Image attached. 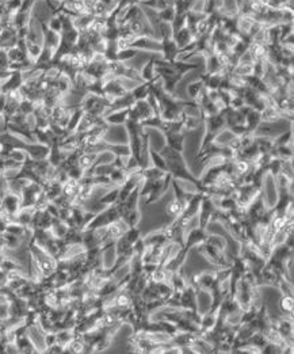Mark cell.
<instances>
[{
	"mask_svg": "<svg viewBox=\"0 0 294 354\" xmlns=\"http://www.w3.org/2000/svg\"><path fill=\"white\" fill-rule=\"evenodd\" d=\"M175 15H177V12H175L173 6H168V7L163 8V10L155 11V18L158 22L171 23L173 21V18H175Z\"/></svg>",
	"mask_w": 294,
	"mask_h": 354,
	"instance_id": "cell-24",
	"label": "cell"
},
{
	"mask_svg": "<svg viewBox=\"0 0 294 354\" xmlns=\"http://www.w3.org/2000/svg\"><path fill=\"white\" fill-rule=\"evenodd\" d=\"M183 129L185 132H192V130H197L200 128L201 125H204V121H202V117L200 115H189V114H183Z\"/></svg>",
	"mask_w": 294,
	"mask_h": 354,
	"instance_id": "cell-18",
	"label": "cell"
},
{
	"mask_svg": "<svg viewBox=\"0 0 294 354\" xmlns=\"http://www.w3.org/2000/svg\"><path fill=\"white\" fill-rule=\"evenodd\" d=\"M21 208H22V200H21V195L16 193L7 191L0 200V210L8 216L14 217Z\"/></svg>",
	"mask_w": 294,
	"mask_h": 354,
	"instance_id": "cell-3",
	"label": "cell"
},
{
	"mask_svg": "<svg viewBox=\"0 0 294 354\" xmlns=\"http://www.w3.org/2000/svg\"><path fill=\"white\" fill-rule=\"evenodd\" d=\"M115 250H117L118 257H124V258L130 259L133 257V244L129 243L124 236L115 240Z\"/></svg>",
	"mask_w": 294,
	"mask_h": 354,
	"instance_id": "cell-16",
	"label": "cell"
},
{
	"mask_svg": "<svg viewBox=\"0 0 294 354\" xmlns=\"http://www.w3.org/2000/svg\"><path fill=\"white\" fill-rule=\"evenodd\" d=\"M149 159H151V164L155 166V167L160 168L163 171H167V163L164 158L162 156V153L159 151H155V149H149Z\"/></svg>",
	"mask_w": 294,
	"mask_h": 354,
	"instance_id": "cell-28",
	"label": "cell"
},
{
	"mask_svg": "<svg viewBox=\"0 0 294 354\" xmlns=\"http://www.w3.org/2000/svg\"><path fill=\"white\" fill-rule=\"evenodd\" d=\"M121 219L129 225V227H137V225L140 224V221H141V212H140L139 208H136V209H129Z\"/></svg>",
	"mask_w": 294,
	"mask_h": 354,
	"instance_id": "cell-25",
	"label": "cell"
},
{
	"mask_svg": "<svg viewBox=\"0 0 294 354\" xmlns=\"http://www.w3.org/2000/svg\"><path fill=\"white\" fill-rule=\"evenodd\" d=\"M96 155L98 153H90V152H82L77 159V166H79L84 172L90 171L91 168L95 166L96 162Z\"/></svg>",
	"mask_w": 294,
	"mask_h": 354,
	"instance_id": "cell-17",
	"label": "cell"
},
{
	"mask_svg": "<svg viewBox=\"0 0 294 354\" xmlns=\"http://www.w3.org/2000/svg\"><path fill=\"white\" fill-rule=\"evenodd\" d=\"M144 238V242L147 246H164L166 243H168L170 240L166 236V233L163 232L162 228L155 229V231H151L149 233H147Z\"/></svg>",
	"mask_w": 294,
	"mask_h": 354,
	"instance_id": "cell-13",
	"label": "cell"
},
{
	"mask_svg": "<svg viewBox=\"0 0 294 354\" xmlns=\"http://www.w3.org/2000/svg\"><path fill=\"white\" fill-rule=\"evenodd\" d=\"M214 308V301L210 290L195 289V311L201 316L208 313L210 309Z\"/></svg>",
	"mask_w": 294,
	"mask_h": 354,
	"instance_id": "cell-4",
	"label": "cell"
},
{
	"mask_svg": "<svg viewBox=\"0 0 294 354\" xmlns=\"http://www.w3.org/2000/svg\"><path fill=\"white\" fill-rule=\"evenodd\" d=\"M158 79V77H156ZM153 82V80H152ZM152 82H141L134 88L130 90V94L134 98V101H141V99H147L149 95V87H151Z\"/></svg>",
	"mask_w": 294,
	"mask_h": 354,
	"instance_id": "cell-20",
	"label": "cell"
},
{
	"mask_svg": "<svg viewBox=\"0 0 294 354\" xmlns=\"http://www.w3.org/2000/svg\"><path fill=\"white\" fill-rule=\"evenodd\" d=\"M260 122H262L260 111H257V110H253V109H251V110L247 113V115H245L244 125L249 133H253V132L257 130V128L259 126Z\"/></svg>",
	"mask_w": 294,
	"mask_h": 354,
	"instance_id": "cell-15",
	"label": "cell"
},
{
	"mask_svg": "<svg viewBox=\"0 0 294 354\" xmlns=\"http://www.w3.org/2000/svg\"><path fill=\"white\" fill-rule=\"evenodd\" d=\"M124 238L128 240L129 243L134 244L140 238H143V232H141L139 225H137V227H129L128 231L124 233Z\"/></svg>",
	"mask_w": 294,
	"mask_h": 354,
	"instance_id": "cell-29",
	"label": "cell"
},
{
	"mask_svg": "<svg viewBox=\"0 0 294 354\" xmlns=\"http://www.w3.org/2000/svg\"><path fill=\"white\" fill-rule=\"evenodd\" d=\"M260 198L267 209H274L279 200V190L277 187L276 176L268 171H264L260 179Z\"/></svg>",
	"mask_w": 294,
	"mask_h": 354,
	"instance_id": "cell-2",
	"label": "cell"
},
{
	"mask_svg": "<svg viewBox=\"0 0 294 354\" xmlns=\"http://www.w3.org/2000/svg\"><path fill=\"white\" fill-rule=\"evenodd\" d=\"M126 178H128V171L125 168H113V171L109 174L110 183L114 187L122 186Z\"/></svg>",
	"mask_w": 294,
	"mask_h": 354,
	"instance_id": "cell-21",
	"label": "cell"
},
{
	"mask_svg": "<svg viewBox=\"0 0 294 354\" xmlns=\"http://www.w3.org/2000/svg\"><path fill=\"white\" fill-rule=\"evenodd\" d=\"M139 71L140 76H141L143 82H152V80H155L156 77H159L155 72V57L148 58V60L140 67Z\"/></svg>",
	"mask_w": 294,
	"mask_h": 354,
	"instance_id": "cell-14",
	"label": "cell"
},
{
	"mask_svg": "<svg viewBox=\"0 0 294 354\" xmlns=\"http://www.w3.org/2000/svg\"><path fill=\"white\" fill-rule=\"evenodd\" d=\"M205 88V83L204 80L201 79H197L194 80V82H191V83L187 84V87H186V94H187V96H189V99H195L197 96L200 95V92L202 91Z\"/></svg>",
	"mask_w": 294,
	"mask_h": 354,
	"instance_id": "cell-23",
	"label": "cell"
},
{
	"mask_svg": "<svg viewBox=\"0 0 294 354\" xmlns=\"http://www.w3.org/2000/svg\"><path fill=\"white\" fill-rule=\"evenodd\" d=\"M278 308L281 315H293L294 311V297L290 294H281L278 301Z\"/></svg>",
	"mask_w": 294,
	"mask_h": 354,
	"instance_id": "cell-19",
	"label": "cell"
},
{
	"mask_svg": "<svg viewBox=\"0 0 294 354\" xmlns=\"http://www.w3.org/2000/svg\"><path fill=\"white\" fill-rule=\"evenodd\" d=\"M140 52H141V50H137L134 49V48L128 46V48H125V49L118 50L117 60L122 61V63H129V61L133 60V58H136L137 56H139Z\"/></svg>",
	"mask_w": 294,
	"mask_h": 354,
	"instance_id": "cell-27",
	"label": "cell"
},
{
	"mask_svg": "<svg viewBox=\"0 0 294 354\" xmlns=\"http://www.w3.org/2000/svg\"><path fill=\"white\" fill-rule=\"evenodd\" d=\"M159 152L162 153V156L164 158L167 163V172L171 174L172 178H182V179H189V181H200L194 175V172L190 170V167L187 166V162L183 158V152H178V151H173L170 147L164 145Z\"/></svg>",
	"mask_w": 294,
	"mask_h": 354,
	"instance_id": "cell-1",
	"label": "cell"
},
{
	"mask_svg": "<svg viewBox=\"0 0 294 354\" xmlns=\"http://www.w3.org/2000/svg\"><path fill=\"white\" fill-rule=\"evenodd\" d=\"M160 53H162V58L168 63H173L179 57L181 49L173 38H163L160 40Z\"/></svg>",
	"mask_w": 294,
	"mask_h": 354,
	"instance_id": "cell-6",
	"label": "cell"
},
{
	"mask_svg": "<svg viewBox=\"0 0 294 354\" xmlns=\"http://www.w3.org/2000/svg\"><path fill=\"white\" fill-rule=\"evenodd\" d=\"M128 228H129V225L122 220L121 217H118L117 220L111 221L110 224H107L109 239L111 240V242H115V240L124 236V233L128 231Z\"/></svg>",
	"mask_w": 294,
	"mask_h": 354,
	"instance_id": "cell-10",
	"label": "cell"
},
{
	"mask_svg": "<svg viewBox=\"0 0 294 354\" xmlns=\"http://www.w3.org/2000/svg\"><path fill=\"white\" fill-rule=\"evenodd\" d=\"M185 137L186 133H183V132H179V133H172V132L164 133L167 147H170L171 149L178 151V152H183V149H185Z\"/></svg>",
	"mask_w": 294,
	"mask_h": 354,
	"instance_id": "cell-11",
	"label": "cell"
},
{
	"mask_svg": "<svg viewBox=\"0 0 294 354\" xmlns=\"http://www.w3.org/2000/svg\"><path fill=\"white\" fill-rule=\"evenodd\" d=\"M18 30L12 23L4 25L0 30V49L7 50L18 44Z\"/></svg>",
	"mask_w": 294,
	"mask_h": 354,
	"instance_id": "cell-5",
	"label": "cell"
},
{
	"mask_svg": "<svg viewBox=\"0 0 294 354\" xmlns=\"http://www.w3.org/2000/svg\"><path fill=\"white\" fill-rule=\"evenodd\" d=\"M166 174L167 171H163V170L152 166V164H149L148 167L143 168V171H141V175H143L144 179H160L166 175Z\"/></svg>",
	"mask_w": 294,
	"mask_h": 354,
	"instance_id": "cell-26",
	"label": "cell"
},
{
	"mask_svg": "<svg viewBox=\"0 0 294 354\" xmlns=\"http://www.w3.org/2000/svg\"><path fill=\"white\" fill-rule=\"evenodd\" d=\"M120 195V187H110L102 197L99 198V204L103 206H111L118 201Z\"/></svg>",
	"mask_w": 294,
	"mask_h": 354,
	"instance_id": "cell-22",
	"label": "cell"
},
{
	"mask_svg": "<svg viewBox=\"0 0 294 354\" xmlns=\"http://www.w3.org/2000/svg\"><path fill=\"white\" fill-rule=\"evenodd\" d=\"M172 38L175 40L177 45L179 46V49H185L186 46H189L190 44L195 41V37H194V34L190 31V29L187 26H183L181 30L173 33Z\"/></svg>",
	"mask_w": 294,
	"mask_h": 354,
	"instance_id": "cell-12",
	"label": "cell"
},
{
	"mask_svg": "<svg viewBox=\"0 0 294 354\" xmlns=\"http://www.w3.org/2000/svg\"><path fill=\"white\" fill-rule=\"evenodd\" d=\"M115 243V242H114ZM107 244L101 250V267H103L105 270H113L115 263H117L118 254L115 250V244Z\"/></svg>",
	"mask_w": 294,
	"mask_h": 354,
	"instance_id": "cell-7",
	"label": "cell"
},
{
	"mask_svg": "<svg viewBox=\"0 0 294 354\" xmlns=\"http://www.w3.org/2000/svg\"><path fill=\"white\" fill-rule=\"evenodd\" d=\"M129 109H117V110H107L103 115L105 121L110 126H124L128 121Z\"/></svg>",
	"mask_w": 294,
	"mask_h": 354,
	"instance_id": "cell-9",
	"label": "cell"
},
{
	"mask_svg": "<svg viewBox=\"0 0 294 354\" xmlns=\"http://www.w3.org/2000/svg\"><path fill=\"white\" fill-rule=\"evenodd\" d=\"M23 82H25V77H23L22 71H12L11 75L0 83V91L4 94L18 91L19 88L22 87Z\"/></svg>",
	"mask_w": 294,
	"mask_h": 354,
	"instance_id": "cell-8",
	"label": "cell"
}]
</instances>
